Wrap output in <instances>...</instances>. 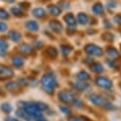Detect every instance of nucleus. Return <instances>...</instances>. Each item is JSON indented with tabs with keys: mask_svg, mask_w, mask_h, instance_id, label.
<instances>
[{
	"mask_svg": "<svg viewBox=\"0 0 121 121\" xmlns=\"http://www.w3.org/2000/svg\"><path fill=\"white\" fill-rule=\"evenodd\" d=\"M41 86L43 90L47 94H53L56 87L58 86V82L56 79V77L52 73H47L43 75L41 78Z\"/></svg>",
	"mask_w": 121,
	"mask_h": 121,
	"instance_id": "obj_1",
	"label": "nucleus"
},
{
	"mask_svg": "<svg viewBox=\"0 0 121 121\" xmlns=\"http://www.w3.org/2000/svg\"><path fill=\"white\" fill-rule=\"evenodd\" d=\"M89 100L93 104H95V106H100V107H103L104 109H107V110H114L115 109V106L111 101H109L108 99L103 98L101 95H99L97 94L90 95H89Z\"/></svg>",
	"mask_w": 121,
	"mask_h": 121,
	"instance_id": "obj_2",
	"label": "nucleus"
},
{
	"mask_svg": "<svg viewBox=\"0 0 121 121\" xmlns=\"http://www.w3.org/2000/svg\"><path fill=\"white\" fill-rule=\"evenodd\" d=\"M59 99L63 102V103H67V104H73V102L75 101V99L77 98L71 92L69 91H60L58 94Z\"/></svg>",
	"mask_w": 121,
	"mask_h": 121,
	"instance_id": "obj_3",
	"label": "nucleus"
},
{
	"mask_svg": "<svg viewBox=\"0 0 121 121\" xmlns=\"http://www.w3.org/2000/svg\"><path fill=\"white\" fill-rule=\"evenodd\" d=\"M84 51L89 54V55H94V56H101L103 51L102 48L99 47L98 45L95 44V43H88L85 45L84 47Z\"/></svg>",
	"mask_w": 121,
	"mask_h": 121,
	"instance_id": "obj_4",
	"label": "nucleus"
},
{
	"mask_svg": "<svg viewBox=\"0 0 121 121\" xmlns=\"http://www.w3.org/2000/svg\"><path fill=\"white\" fill-rule=\"evenodd\" d=\"M95 84L101 88H104V89H111L112 87V82L110 78H106V77H102V76H99L95 78Z\"/></svg>",
	"mask_w": 121,
	"mask_h": 121,
	"instance_id": "obj_5",
	"label": "nucleus"
},
{
	"mask_svg": "<svg viewBox=\"0 0 121 121\" xmlns=\"http://www.w3.org/2000/svg\"><path fill=\"white\" fill-rule=\"evenodd\" d=\"M49 26H50L51 29H52L53 31H55L56 33H60V32L62 31V28H63L62 24H61L60 21H58V20H52V21H50Z\"/></svg>",
	"mask_w": 121,
	"mask_h": 121,
	"instance_id": "obj_6",
	"label": "nucleus"
},
{
	"mask_svg": "<svg viewBox=\"0 0 121 121\" xmlns=\"http://www.w3.org/2000/svg\"><path fill=\"white\" fill-rule=\"evenodd\" d=\"M13 71L8 66L0 65V78H9L13 76Z\"/></svg>",
	"mask_w": 121,
	"mask_h": 121,
	"instance_id": "obj_7",
	"label": "nucleus"
},
{
	"mask_svg": "<svg viewBox=\"0 0 121 121\" xmlns=\"http://www.w3.org/2000/svg\"><path fill=\"white\" fill-rule=\"evenodd\" d=\"M92 10L95 14L96 15H103L104 14V8H103V5L100 3V2H96L93 5V8H92Z\"/></svg>",
	"mask_w": 121,
	"mask_h": 121,
	"instance_id": "obj_8",
	"label": "nucleus"
},
{
	"mask_svg": "<svg viewBox=\"0 0 121 121\" xmlns=\"http://www.w3.org/2000/svg\"><path fill=\"white\" fill-rule=\"evenodd\" d=\"M63 20L64 22H66V24L69 26H75L77 25V20L75 18V16L72 14V13H67L64 15L63 17Z\"/></svg>",
	"mask_w": 121,
	"mask_h": 121,
	"instance_id": "obj_9",
	"label": "nucleus"
},
{
	"mask_svg": "<svg viewBox=\"0 0 121 121\" xmlns=\"http://www.w3.org/2000/svg\"><path fill=\"white\" fill-rule=\"evenodd\" d=\"M47 9H48V11H49L52 15L58 16V15H60V14L61 13V9H60L59 6H57V5L50 4V5H48Z\"/></svg>",
	"mask_w": 121,
	"mask_h": 121,
	"instance_id": "obj_10",
	"label": "nucleus"
},
{
	"mask_svg": "<svg viewBox=\"0 0 121 121\" xmlns=\"http://www.w3.org/2000/svg\"><path fill=\"white\" fill-rule=\"evenodd\" d=\"M9 39L15 43H18L22 39V34L16 30H10L9 32Z\"/></svg>",
	"mask_w": 121,
	"mask_h": 121,
	"instance_id": "obj_11",
	"label": "nucleus"
},
{
	"mask_svg": "<svg viewBox=\"0 0 121 121\" xmlns=\"http://www.w3.org/2000/svg\"><path fill=\"white\" fill-rule=\"evenodd\" d=\"M11 63H12L13 66H15V67H17V68H20V67H22V66L24 65L25 60H24V59H23L22 57H20V56H15V57H13V58L11 59Z\"/></svg>",
	"mask_w": 121,
	"mask_h": 121,
	"instance_id": "obj_12",
	"label": "nucleus"
},
{
	"mask_svg": "<svg viewBox=\"0 0 121 121\" xmlns=\"http://www.w3.org/2000/svg\"><path fill=\"white\" fill-rule=\"evenodd\" d=\"M16 114H17L19 117L26 119V121H35V119H34L32 116H30V115H29L27 112H25L23 109H19V110H17Z\"/></svg>",
	"mask_w": 121,
	"mask_h": 121,
	"instance_id": "obj_13",
	"label": "nucleus"
},
{
	"mask_svg": "<svg viewBox=\"0 0 121 121\" xmlns=\"http://www.w3.org/2000/svg\"><path fill=\"white\" fill-rule=\"evenodd\" d=\"M76 20H78V22L80 25H86L89 22V17L85 12H79L77 15V19Z\"/></svg>",
	"mask_w": 121,
	"mask_h": 121,
	"instance_id": "obj_14",
	"label": "nucleus"
},
{
	"mask_svg": "<svg viewBox=\"0 0 121 121\" xmlns=\"http://www.w3.org/2000/svg\"><path fill=\"white\" fill-rule=\"evenodd\" d=\"M73 86L77 90H78V91H86L90 87L89 84L87 82H85V81H78V82H75L73 84Z\"/></svg>",
	"mask_w": 121,
	"mask_h": 121,
	"instance_id": "obj_15",
	"label": "nucleus"
},
{
	"mask_svg": "<svg viewBox=\"0 0 121 121\" xmlns=\"http://www.w3.org/2000/svg\"><path fill=\"white\" fill-rule=\"evenodd\" d=\"M26 29H28L30 31H37L39 29V24L36 21L30 20L26 23Z\"/></svg>",
	"mask_w": 121,
	"mask_h": 121,
	"instance_id": "obj_16",
	"label": "nucleus"
},
{
	"mask_svg": "<svg viewBox=\"0 0 121 121\" xmlns=\"http://www.w3.org/2000/svg\"><path fill=\"white\" fill-rule=\"evenodd\" d=\"M90 68H91V70H92L93 72L97 73V74L102 73L103 70H104L102 64L99 63V62H93V63H91V64H90Z\"/></svg>",
	"mask_w": 121,
	"mask_h": 121,
	"instance_id": "obj_17",
	"label": "nucleus"
},
{
	"mask_svg": "<svg viewBox=\"0 0 121 121\" xmlns=\"http://www.w3.org/2000/svg\"><path fill=\"white\" fill-rule=\"evenodd\" d=\"M106 53H107L111 58H112V59H116V58L119 57V53H118L117 49L114 48L113 46H108V47L106 48Z\"/></svg>",
	"mask_w": 121,
	"mask_h": 121,
	"instance_id": "obj_18",
	"label": "nucleus"
},
{
	"mask_svg": "<svg viewBox=\"0 0 121 121\" xmlns=\"http://www.w3.org/2000/svg\"><path fill=\"white\" fill-rule=\"evenodd\" d=\"M18 49H19V51H20L22 54H25V55H28V54H30V53L32 52V47H31L29 44H27V43H23V44H21Z\"/></svg>",
	"mask_w": 121,
	"mask_h": 121,
	"instance_id": "obj_19",
	"label": "nucleus"
},
{
	"mask_svg": "<svg viewBox=\"0 0 121 121\" xmlns=\"http://www.w3.org/2000/svg\"><path fill=\"white\" fill-rule=\"evenodd\" d=\"M32 15L35 16V17H38V18H43L44 15H45V10L42 8H35L32 9Z\"/></svg>",
	"mask_w": 121,
	"mask_h": 121,
	"instance_id": "obj_20",
	"label": "nucleus"
},
{
	"mask_svg": "<svg viewBox=\"0 0 121 121\" xmlns=\"http://www.w3.org/2000/svg\"><path fill=\"white\" fill-rule=\"evenodd\" d=\"M77 78H78V79L79 80V81H86V80H88V79H90V75L86 72V71H80V72H78V74L77 75Z\"/></svg>",
	"mask_w": 121,
	"mask_h": 121,
	"instance_id": "obj_21",
	"label": "nucleus"
},
{
	"mask_svg": "<svg viewBox=\"0 0 121 121\" xmlns=\"http://www.w3.org/2000/svg\"><path fill=\"white\" fill-rule=\"evenodd\" d=\"M101 36H102V39L107 42H112L114 40V35L110 31H105L104 33H102Z\"/></svg>",
	"mask_w": 121,
	"mask_h": 121,
	"instance_id": "obj_22",
	"label": "nucleus"
},
{
	"mask_svg": "<svg viewBox=\"0 0 121 121\" xmlns=\"http://www.w3.org/2000/svg\"><path fill=\"white\" fill-rule=\"evenodd\" d=\"M46 54H47L50 58H56L57 55H58V50H57L55 47H53V46H49V47H47V49H46Z\"/></svg>",
	"mask_w": 121,
	"mask_h": 121,
	"instance_id": "obj_23",
	"label": "nucleus"
},
{
	"mask_svg": "<svg viewBox=\"0 0 121 121\" xmlns=\"http://www.w3.org/2000/svg\"><path fill=\"white\" fill-rule=\"evenodd\" d=\"M18 87H19V84H18V82H16V81H9V83L6 84V88H7L9 91L17 90Z\"/></svg>",
	"mask_w": 121,
	"mask_h": 121,
	"instance_id": "obj_24",
	"label": "nucleus"
},
{
	"mask_svg": "<svg viewBox=\"0 0 121 121\" xmlns=\"http://www.w3.org/2000/svg\"><path fill=\"white\" fill-rule=\"evenodd\" d=\"M72 50H73V47H72V46L65 45V44L60 45V51H61V53H62L63 55H65V56H66V55H69Z\"/></svg>",
	"mask_w": 121,
	"mask_h": 121,
	"instance_id": "obj_25",
	"label": "nucleus"
},
{
	"mask_svg": "<svg viewBox=\"0 0 121 121\" xmlns=\"http://www.w3.org/2000/svg\"><path fill=\"white\" fill-rule=\"evenodd\" d=\"M1 110H2L4 112L9 113V112L11 111V106H10V104L5 102V103H3V104L1 105Z\"/></svg>",
	"mask_w": 121,
	"mask_h": 121,
	"instance_id": "obj_26",
	"label": "nucleus"
},
{
	"mask_svg": "<svg viewBox=\"0 0 121 121\" xmlns=\"http://www.w3.org/2000/svg\"><path fill=\"white\" fill-rule=\"evenodd\" d=\"M34 104H35V106L42 112V111H45L46 109H47V105L45 104V103H43V102H34Z\"/></svg>",
	"mask_w": 121,
	"mask_h": 121,
	"instance_id": "obj_27",
	"label": "nucleus"
},
{
	"mask_svg": "<svg viewBox=\"0 0 121 121\" xmlns=\"http://www.w3.org/2000/svg\"><path fill=\"white\" fill-rule=\"evenodd\" d=\"M11 12L14 14V15H23V11H22V9H20V8H18V7H13V8H11Z\"/></svg>",
	"mask_w": 121,
	"mask_h": 121,
	"instance_id": "obj_28",
	"label": "nucleus"
},
{
	"mask_svg": "<svg viewBox=\"0 0 121 121\" xmlns=\"http://www.w3.org/2000/svg\"><path fill=\"white\" fill-rule=\"evenodd\" d=\"M106 5H107V8H109V9H115L117 6V3L114 0H109L106 3Z\"/></svg>",
	"mask_w": 121,
	"mask_h": 121,
	"instance_id": "obj_29",
	"label": "nucleus"
},
{
	"mask_svg": "<svg viewBox=\"0 0 121 121\" xmlns=\"http://www.w3.org/2000/svg\"><path fill=\"white\" fill-rule=\"evenodd\" d=\"M59 110H60L62 113H64V114H69V113L71 112V110H70L68 107H66V106H60V107H59Z\"/></svg>",
	"mask_w": 121,
	"mask_h": 121,
	"instance_id": "obj_30",
	"label": "nucleus"
},
{
	"mask_svg": "<svg viewBox=\"0 0 121 121\" xmlns=\"http://www.w3.org/2000/svg\"><path fill=\"white\" fill-rule=\"evenodd\" d=\"M8 47H9V44H8L7 41L3 38H0V48H3L5 50H7Z\"/></svg>",
	"mask_w": 121,
	"mask_h": 121,
	"instance_id": "obj_31",
	"label": "nucleus"
},
{
	"mask_svg": "<svg viewBox=\"0 0 121 121\" xmlns=\"http://www.w3.org/2000/svg\"><path fill=\"white\" fill-rule=\"evenodd\" d=\"M68 121H85L83 117H79L77 115H71L68 117Z\"/></svg>",
	"mask_w": 121,
	"mask_h": 121,
	"instance_id": "obj_32",
	"label": "nucleus"
},
{
	"mask_svg": "<svg viewBox=\"0 0 121 121\" xmlns=\"http://www.w3.org/2000/svg\"><path fill=\"white\" fill-rule=\"evenodd\" d=\"M0 18L1 19H8L9 18V13L3 9H0Z\"/></svg>",
	"mask_w": 121,
	"mask_h": 121,
	"instance_id": "obj_33",
	"label": "nucleus"
},
{
	"mask_svg": "<svg viewBox=\"0 0 121 121\" xmlns=\"http://www.w3.org/2000/svg\"><path fill=\"white\" fill-rule=\"evenodd\" d=\"M60 7H62L63 9H68V8H70L69 2H67V1H65V0H60Z\"/></svg>",
	"mask_w": 121,
	"mask_h": 121,
	"instance_id": "obj_34",
	"label": "nucleus"
},
{
	"mask_svg": "<svg viewBox=\"0 0 121 121\" xmlns=\"http://www.w3.org/2000/svg\"><path fill=\"white\" fill-rule=\"evenodd\" d=\"M113 21H114L116 24L121 25V13H118V14L114 15V16H113Z\"/></svg>",
	"mask_w": 121,
	"mask_h": 121,
	"instance_id": "obj_35",
	"label": "nucleus"
},
{
	"mask_svg": "<svg viewBox=\"0 0 121 121\" xmlns=\"http://www.w3.org/2000/svg\"><path fill=\"white\" fill-rule=\"evenodd\" d=\"M7 29H8L7 24L4 23V22H0V31H1V32H4V31H6Z\"/></svg>",
	"mask_w": 121,
	"mask_h": 121,
	"instance_id": "obj_36",
	"label": "nucleus"
},
{
	"mask_svg": "<svg viewBox=\"0 0 121 121\" xmlns=\"http://www.w3.org/2000/svg\"><path fill=\"white\" fill-rule=\"evenodd\" d=\"M103 25H104V26H105V27H107V28L112 27V24H111V23H110V21H109V20H107V19H105V20L103 21Z\"/></svg>",
	"mask_w": 121,
	"mask_h": 121,
	"instance_id": "obj_37",
	"label": "nucleus"
},
{
	"mask_svg": "<svg viewBox=\"0 0 121 121\" xmlns=\"http://www.w3.org/2000/svg\"><path fill=\"white\" fill-rule=\"evenodd\" d=\"M34 46L37 47V48H41L42 47V42H40V41L34 42Z\"/></svg>",
	"mask_w": 121,
	"mask_h": 121,
	"instance_id": "obj_38",
	"label": "nucleus"
},
{
	"mask_svg": "<svg viewBox=\"0 0 121 121\" xmlns=\"http://www.w3.org/2000/svg\"><path fill=\"white\" fill-rule=\"evenodd\" d=\"M6 54H7L6 50H5V49H3V48H0V57H5V56H6Z\"/></svg>",
	"mask_w": 121,
	"mask_h": 121,
	"instance_id": "obj_39",
	"label": "nucleus"
},
{
	"mask_svg": "<svg viewBox=\"0 0 121 121\" xmlns=\"http://www.w3.org/2000/svg\"><path fill=\"white\" fill-rule=\"evenodd\" d=\"M5 121H20V120H18L16 118H13V117H7L5 119Z\"/></svg>",
	"mask_w": 121,
	"mask_h": 121,
	"instance_id": "obj_40",
	"label": "nucleus"
},
{
	"mask_svg": "<svg viewBox=\"0 0 121 121\" xmlns=\"http://www.w3.org/2000/svg\"><path fill=\"white\" fill-rule=\"evenodd\" d=\"M87 32H88L89 34H95V33H96V30H94L93 28H88Z\"/></svg>",
	"mask_w": 121,
	"mask_h": 121,
	"instance_id": "obj_41",
	"label": "nucleus"
},
{
	"mask_svg": "<svg viewBox=\"0 0 121 121\" xmlns=\"http://www.w3.org/2000/svg\"><path fill=\"white\" fill-rule=\"evenodd\" d=\"M35 121H47V120H46V119L42 115V116H40V117L36 118V119H35Z\"/></svg>",
	"mask_w": 121,
	"mask_h": 121,
	"instance_id": "obj_42",
	"label": "nucleus"
},
{
	"mask_svg": "<svg viewBox=\"0 0 121 121\" xmlns=\"http://www.w3.org/2000/svg\"><path fill=\"white\" fill-rule=\"evenodd\" d=\"M120 47H121V45H120Z\"/></svg>",
	"mask_w": 121,
	"mask_h": 121,
	"instance_id": "obj_43",
	"label": "nucleus"
}]
</instances>
